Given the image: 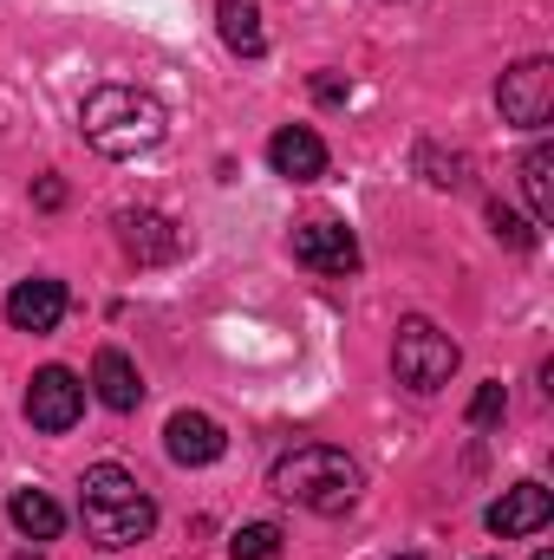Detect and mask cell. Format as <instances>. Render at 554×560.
<instances>
[{"label":"cell","instance_id":"cell-1","mask_svg":"<svg viewBox=\"0 0 554 560\" xmlns=\"http://www.w3.org/2000/svg\"><path fill=\"white\" fill-rule=\"evenodd\" d=\"M268 489L280 502L307 509V515H346L366 489V469L339 450V443H300L268 469Z\"/></svg>","mask_w":554,"mask_h":560},{"label":"cell","instance_id":"cell-2","mask_svg":"<svg viewBox=\"0 0 554 560\" xmlns=\"http://www.w3.org/2000/svg\"><path fill=\"white\" fill-rule=\"evenodd\" d=\"M79 131L99 156L112 163H131L143 150H157L170 131V112L143 92V85H99L85 105H79Z\"/></svg>","mask_w":554,"mask_h":560},{"label":"cell","instance_id":"cell-3","mask_svg":"<svg viewBox=\"0 0 554 560\" xmlns=\"http://www.w3.org/2000/svg\"><path fill=\"white\" fill-rule=\"evenodd\" d=\"M79 515H85V535L99 548H138L157 528V502L143 495V482L125 463H92L85 482H79Z\"/></svg>","mask_w":554,"mask_h":560},{"label":"cell","instance_id":"cell-4","mask_svg":"<svg viewBox=\"0 0 554 560\" xmlns=\"http://www.w3.org/2000/svg\"><path fill=\"white\" fill-rule=\"evenodd\" d=\"M392 372H399V385H412V392H443L450 385V372H457V339L437 326V319H399V339H392Z\"/></svg>","mask_w":554,"mask_h":560},{"label":"cell","instance_id":"cell-5","mask_svg":"<svg viewBox=\"0 0 554 560\" xmlns=\"http://www.w3.org/2000/svg\"><path fill=\"white\" fill-rule=\"evenodd\" d=\"M496 105H503V118H509L516 131H542L554 118V59H522V66H509L503 85H496Z\"/></svg>","mask_w":554,"mask_h":560},{"label":"cell","instance_id":"cell-6","mask_svg":"<svg viewBox=\"0 0 554 560\" xmlns=\"http://www.w3.org/2000/svg\"><path fill=\"white\" fill-rule=\"evenodd\" d=\"M79 418H85V385L66 365H39L33 385H26V423L46 430V436H59V430H72Z\"/></svg>","mask_w":554,"mask_h":560},{"label":"cell","instance_id":"cell-7","mask_svg":"<svg viewBox=\"0 0 554 560\" xmlns=\"http://www.w3.org/2000/svg\"><path fill=\"white\" fill-rule=\"evenodd\" d=\"M293 261H300V268H313V275H353V268H359V242H353V229H346V222L313 215V222H300V229H293Z\"/></svg>","mask_w":554,"mask_h":560},{"label":"cell","instance_id":"cell-8","mask_svg":"<svg viewBox=\"0 0 554 560\" xmlns=\"http://www.w3.org/2000/svg\"><path fill=\"white\" fill-rule=\"evenodd\" d=\"M118 248L138 261V268H163L183 255V229L157 209H118Z\"/></svg>","mask_w":554,"mask_h":560},{"label":"cell","instance_id":"cell-9","mask_svg":"<svg viewBox=\"0 0 554 560\" xmlns=\"http://www.w3.org/2000/svg\"><path fill=\"white\" fill-rule=\"evenodd\" d=\"M163 450H170V463H183V469H209V463L229 450V436H222V423L209 418V411H176V418L163 423Z\"/></svg>","mask_w":554,"mask_h":560},{"label":"cell","instance_id":"cell-10","mask_svg":"<svg viewBox=\"0 0 554 560\" xmlns=\"http://www.w3.org/2000/svg\"><path fill=\"white\" fill-rule=\"evenodd\" d=\"M554 515V495L542 482H516V489H503V502H489V535H503V541H516V535H535V528H549Z\"/></svg>","mask_w":554,"mask_h":560},{"label":"cell","instance_id":"cell-11","mask_svg":"<svg viewBox=\"0 0 554 560\" xmlns=\"http://www.w3.org/2000/svg\"><path fill=\"white\" fill-rule=\"evenodd\" d=\"M7 319H13L20 332H53V326L66 319V280H53V275L20 280V287L7 293Z\"/></svg>","mask_w":554,"mask_h":560},{"label":"cell","instance_id":"cell-12","mask_svg":"<svg viewBox=\"0 0 554 560\" xmlns=\"http://www.w3.org/2000/svg\"><path fill=\"white\" fill-rule=\"evenodd\" d=\"M268 163H275V176L287 183H313V176H326V143L320 131H307V125H287L268 138Z\"/></svg>","mask_w":554,"mask_h":560},{"label":"cell","instance_id":"cell-13","mask_svg":"<svg viewBox=\"0 0 554 560\" xmlns=\"http://www.w3.org/2000/svg\"><path fill=\"white\" fill-rule=\"evenodd\" d=\"M216 26H222V46H229L235 59H262V52H268L262 0H216Z\"/></svg>","mask_w":554,"mask_h":560},{"label":"cell","instance_id":"cell-14","mask_svg":"<svg viewBox=\"0 0 554 560\" xmlns=\"http://www.w3.org/2000/svg\"><path fill=\"white\" fill-rule=\"evenodd\" d=\"M92 385H99V398H105V411H138L143 405V378L138 365L118 352V346H105L99 359H92Z\"/></svg>","mask_w":554,"mask_h":560},{"label":"cell","instance_id":"cell-15","mask_svg":"<svg viewBox=\"0 0 554 560\" xmlns=\"http://www.w3.org/2000/svg\"><path fill=\"white\" fill-rule=\"evenodd\" d=\"M7 515H13V528H20L26 541H59V528H66V509H59L46 489H13Z\"/></svg>","mask_w":554,"mask_h":560},{"label":"cell","instance_id":"cell-16","mask_svg":"<svg viewBox=\"0 0 554 560\" xmlns=\"http://www.w3.org/2000/svg\"><path fill=\"white\" fill-rule=\"evenodd\" d=\"M522 189H529L535 222H554V150L549 143H535V150L522 156Z\"/></svg>","mask_w":554,"mask_h":560},{"label":"cell","instance_id":"cell-17","mask_svg":"<svg viewBox=\"0 0 554 560\" xmlns=\"http://www.w3.org/2000/svg\"><path fill=\"white\" fill-rule=\"evenodd\" d=\"M229 555L235 560H280V528L275 522H249V528H235Z\"/></svg>","mask_w":554,"mask_h":560},{"label":"cell","instance_id":"cell-18","mask_svg":"<svg viewBox=\"0 0 554 560\" xmlns=\"http://www.w3.org/2000/svg\"><path fill=\"white\" fill-rule=\"evenodd\" d=\"M489 229H496V242H509V248H535V229H529L509 202H489Z\"/></svg>","mask_w":554,"mask_h":560},{"label":"cell","instance_id":"cell-19","mask_svg":"<svg viewBox=\"0 0 554 560\" xmlns=\"http://www.w3.org/2000/svg\"><path fill=\"white\" fill-rule=\"evenodd\" d=\"M503 411H509V392H503L496 378H489V385H476V398H470V423L483 430V423H496Z\"/></svg>","mask_w":554,"mask_h":560},{"label":"cell","instance_id":"cell-20","mask_svg":"<svg viewBox=\"0 0 554 560\" xmlns=\"http://www.w3.org/2000/svg\"><path fill=\"white\" fill-rule=\"evenodd\" d=\"M417 163L430 170V183H437V189H457V183H463V156H437V150H417Z\"/></svg>","mask_w":554,"mask_h":560},{"label":"cell","instance_id":"cell-21","mask_svg":"<svg viewBox=\"0 0 554 560\" xmlns=\"http://www.w3.org/2000/svg\"><path fill=\"white\" fill-rule=\"evenodd\" d=\"M313 98H320V105H346V79H339V72H320V79H313Z\"/></svg>","mask_w":554,"mask_h":560},{"label":"cell","instance_id":"cell-22","mask_svg":"<svg viewBox=\"0 0 554 560\" xmlns=\"http://www.w3.org/2000/svg\"><path fill=\"white\" fill-rule=\"evenodd\" d=\"M33 202H39V209H59V202H66V183H59V176H39V183H33Z\"/></svg>","mask_w":554,"mask_h":560},{"label":"cell","instance_id":"cell-23","mask_svg":"<svg viewBox=\"0 0 554 560\" xmlns=\"http://www.w3.org/2000/svg\"><path fill=\"white\" fill-rule=\"evenodd\" d=\"M535 560H554V555H549V548H542V555H535Z\"/></svg>","mask_w":554,"mask_h":560},{"label":"cell","instance_id":"cell-24","mask_svg":"<svg viewBox=\"0 0 554 560\" xmlns=\"http://www.w3.org/2000/svg\"><path fill=\"white\" fill-rule=\"evenodd\" d=\"M399 560H424V555H399Z\"/></svg>","mask_w":554,"mask_h":560}]
</instances>
